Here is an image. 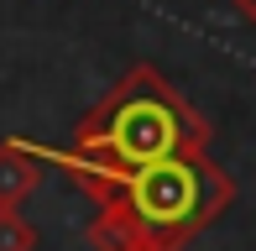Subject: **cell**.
Instances as JSON below:
<instances>
[{"label": "cell", "instance_id": "cell-3", "mask_svg": "<svg viewBox=\"0 0 256 251\" xmlns=\"http://www.w3.org/2000/svg\"><path fill=\"white\" fill-rule=\"evenodd\" d=\"M42 168H48V162H42L37 142L6 136V142H0V210H21V204L37 194Z\"/></svg>", "mask_w": 256, "mask_h": 251}, {"label": "cell", "instance_id": "cell-4", "mask_svg": "<svg viewBox=\"0 0 256 251\" xmlns=\"http://www.w3.org/2000/svg\"><path fill=\"white\" fill-rule=\"evenodd\" d=\"M37 225L21 210H0V251H37Z\"/></svg>", "mask_w": 256, "mask_h": 251}, {"label": "cell", "instance_id": "cell-2", "mask_svg": "<svg viewBox=\"0 0 256 251\" xmlns=\"http://www.w3.org/2000/svg\"><path fill=\"white\" fill-rule=\"evenodd\" d=\"M236 204V178L209 152H183L142 168L115 194H104L84 225L94 251H183Z\"/></svg>", "mask_w": 256, "mask_h": 251}, {"label": "cell", "instance_id": "cell-5", "mask_svg": "<svg viewBox=\"0 0 256 251\" xmlns=\"http://www.w3.org/2000/svg\"><path fill=\"white\" fill-rule=\"evenodd\" d=\"M230 10H236L240 21H246V26H256V0H225Z\"/></svg>", "mask_w": 256, "mask_h": 251}, {"label": "cell", "instance_id": "cell-1", "mask_svg": "<svg viewBox=\"0 0 256 251\" xmlns=\"http://www.w3.org/2000/svg\"><path fill=\"white\" fill-rule=\"evenodd\" d=\"M209 142H214V126L183 100V89L162 68L131 63L104 89L100 105L74 120L68 146H37V152L48 168H63L68 184L100 204L142 168H157L183 152H209Z\"/></svg>", "mask_w": 256, "mask_h": 251}]
</instances>
